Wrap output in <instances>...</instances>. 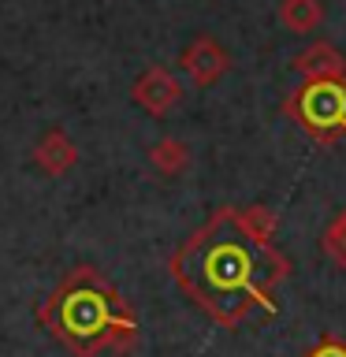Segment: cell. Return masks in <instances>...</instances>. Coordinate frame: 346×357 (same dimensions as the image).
Here are the masks:
<instances>
[{
    "mask_svg": "<svg viewBox=\"0 0 346 357\" xmlns=\"http://www.w3.org/2000/svg\"><path fill=\"white\" fill-rule=\"evenodd\" d=\"M172 272L179 287L223 328H239L250 309L276 312V287L290 261L276 242L246 231L239 208H220L175 250Z\"/></svg>",
    "mask_w": 346,
    "mask_h": 357,
    "instance_id": "obj_1",
    "label": "cell"
},
{
    "mask_svg": "<svg viewBox=\"0 0 346 357\" xmlns=\"http://www.w3.org/2000/svg\"><path fill=\"white\" fill-rule=\"evenodd\" d=\"M38 317L45 331L78 357H93L100 350H130L138 339V320L130 305L112 287V279L89 264L71 268L56 283Z\"/></svg>",
    "mask_w": 346,
    "mask_h": 357,
    "instance_id": "obj_2",
    "label": "cell"
},
{
    "mask_svg": "<svg viewBox=\"0 0 346 357\" xmlns=\"http://www.w3.org/2000/svg\"><path fill=\"white\" fill-rule=\"evenodd\" d=\"M287 116L309 130L317 142L346 138V78H324V82H301L287 97Z\"/></svg>",
    "mask_w": 346,
    "mask_h": 357,
    "instance_id": "obj_3",
    "label": "cell"
},
{
    "mask_svg": "<svg viewBox=\"0 0 346 357\" xmlns=\"http://www.w3.org/2000/svg\"><path fill=\"white\" fill-rule=\"evenodd\" d=\"M130 97H134V105L145 108L149 116H167V112L179 105V97H183V82H179L164 63H153L134 78Z\"/></svg>",
    "mask_w": 346,
    "mask_h": 357,
    "instance_id": "obj_4",
    "label": "cell"
},
{
    "mask_svg": "<svg viewBox=\"0 0 346 357\" xmlns=\"http://www.w3.org/2000/svg\"><path fill=\"white\" fill-rule=\"evenodd\" d=\"M179 67L190 75L194 86H212V82H220V78L227 75L231 56H227V49H223L216 38L201 33V38H194L183 52H179Z\"/></svg>",
    "mask_w": 346,
    "mask_h": 357,
    "instance_id": "obj_5",
    "label": "cell"
},
{
    "mask_svg": "<svg viewBox=\"0 0 346 357\" xmlns=\"http://www.w3.org/2000/svg\"><path fill=\"white\" fill-rule=\"evenodd\" d=\"M294 71L306 82H324V78H346V60L343 52L328 41H313L309 49L294 56Z\"/></svg>",
    "mask_w": 346,
    "mask_h": 357,
    "instance_id": "obj_6",
    "label": "cell"
},
{
    "mask_svg": "<svg viewBox=\"0 0 346 357\" xmlns=\"http://www.w3.org/2000/svg\"><path fill=\"white\" fill-rule=\"evenodd\" d=\"M75 160H78V145L67 138L60 127L45 130L38 138V145H33V164H38L45 175H63L67 167H75Z\"/></svg>",
    "mask_w": 346,
    "mask_h": 357,
    "instance_id": "obj_7",
    "label": "cell"
},
{
    "mask_svg": "<svg viewBox=\"0 0 346 357\" xmlns=\"http://www.w3.org/2000/svg\"><path fill=\"white\" fill-rule=\"evenodd\" d=\"M149 164L160 172L164 178H175L190 167V145L179 138H160L149 145Z\"/></svg>",
    "mask_w": 346,
    "mask_h": 357,
    "instance_id": "obj_8",
    "label": "cell"
},
{
    "mask_svg": "<svg viewBox=\"0 0 346 357\" xmlns=\"http://www.w3.org/2000/svg\"><path fill=\"white\" fill-rule=\"evenodd\" d=\"M279 22L290 33H313L324 22V8L320 0H283L279 4Z\"/></svg>",
    "mask_w": 346,
    "mask_h": 357,
    "instance_id": "obj_9",
    "label": "cell"
},
{
    "mask_svg": "<svg viewBox=\"0 0 346 357\" xmlns=\"http://www.w3.org/2000/svg\"><path fill=\"white\" fill-rule=\"evenodd\" d=\"M324 253L339 268H346V208L324 227Z\"/></svg>",
    "mask_w": 346,
    "mask_h": 357,
    "instance_id": "obj_10",
    "label": "cell"
},
{
    "mask_svg": "<svg viewBox=\"0 0 346 357\" xmlns=\"http://www.w3.org/2000/svg\"><path fill=\"white\" fill-rule=\"evenodd\" d=\"M239 216L246 223V231H253L261 242H272L276 238V216H272V208L250 205V208H239Z\"/></svg>",
    "mask_w": 346,
    "mask_h": 357,
    "instance_id": "obj_11",
    "label": "cell"
},
{
    "mask_svg": "<svg viewBox=\"0 0 346 357\" xmlns=\"http://www.w3.org/2000/svg\"><path fill=\"white\" fill-rule=\"evenodd\" d=\"M306 357H346V342L335 339V335H324V339L313 346Z\"/></svg>",
    "mask_w": 346,
    "mask_h": 357,
    "instance_id": "obj_12",
    "label": "cell"
}]
</instances>
